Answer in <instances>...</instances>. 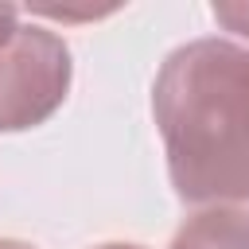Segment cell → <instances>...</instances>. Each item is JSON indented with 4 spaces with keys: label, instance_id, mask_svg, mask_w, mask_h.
I'll return each instance as SVG.
<instances>
[{
    "label": "cell",
    "instance_id": "obj_1",
    "mask_svg": "<svg viewBox=\"0 0 249 249\" xmlns=\"http://www.w3.org/2000/svg\"><path fill=\"white\" fill-rule=\"evenodd\" d=\"M171 183L191 202L249 198V51L198 39L156 82Z\"/></svg>",
    "mask_w": 249,
    "mask_h": 249
},
{
    "label": "cell",
    "instance_id": "obj_2",
    "mask_svg": "<svg viewBox=\"0 0 249 249\" xmlns=\"http://www.w3.org/2000/svg\"><path fill=\"white\" fill-rule=\"evenodd\" d=\"M70 54L43 27H16L0 47V128H31L66 97Z\"/></svg>",
    "mask_w": 249,
    "mask_h": 249
},
{
    "label": "cell",
    "instance_id": "obj_3",
    "mask_svg": "<svg viewBox=\"0 0 249 249\" xmlns=\"http://www.w3.org/2000/svg\"><path fill=\"white\" fill-rule=\"evenodd\" d=\"M171 249H249V214L233 206H210L183 222Z\"/></svg>",
    "mask_w": 249,
    "mask_h": 249
},
{
    "label": "cell",
    "instance_id": "obj_4",
    "mask_svg": "<svg viewBox=\"0 0 249 249\" xmlns=\"http://www.w3.org/2000/svg\"><path fill=\"white\" fill-rule=\"evenodd\" d=\"M214 16H218L222 23H230L233 31L249 35V4H218V8H214Z\"/></svg>",
    "mask_w": 249,
    "mask_h": 249
},
{
    "label": "cell",
    "instance_id": "obj_5",
    "mask_svg": "<svg viewBox=\"0 0 249 249\" xmlns=\"http://www.w3.org/2000/svg\"><path fill=\"white\" fill-rule=\"evenodd\" d=\"M12 35H16V8L0 4V47H4Z\"/></svg>",
    "mask_w": 249,
    "mask_h": 249
},
{
    "label": "cell",
    "instance_id": "obj_6",
    "mask_svg": "<svg viewBox=\"0 0 249 249\" xmlns=\"http://www.w3.org/2000/svg\"><path fill=\"white\" fill-rule=\"evenodd\" d=\"M0 249H31V245H23V241H0Z\"/></svg>",
    "mask_w": 249,
    "mask_h": 249
},
{
    "label": "cell",
    "instance_id": "obj_7",
    "mask_svg": "<svg viewBox=\"0 0 249 249\" xmlns=\"http://www.w3.org/2000/svg\"><path fill=\"white\" fill-rule=\"evenodd\" d=\"M101 249H140V245H101Z\"/></svg>",
    "mask_w": 249,
    "mask_h": 249
}]
</instances>
